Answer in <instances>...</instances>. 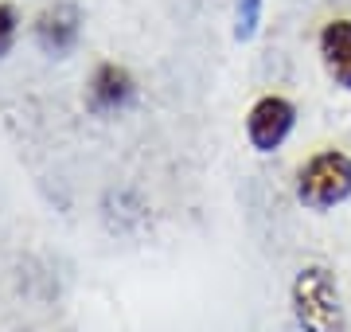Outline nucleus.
Wrapping results in <instances>:
<instances>
[{
    "label": "nucleus",
    "instance_id": "nucleus-1",
    "mask_svg": "<svg viewBox=\"0 0 351 332\" xmlns=\"http://www.w3.org/2000/svg\"><path fill=\"white\" fill-rule=\"evenodd\" d=\"M289 305L301 332H348V309L336 274L320 262L301 266L289 285Z\"/></svg>",
    "mask_w": 351,
    "mask_h": 332
},
{
    "label": "nucleus",
    "instance_id": "nucleus-2",
    "mask_svg": "<svg viewBox=\"0 0 351 332\" xmlns=\"http://www.w3.org/2000/svg\"><path fill=\"white\" fill-rule=\"evenodd\" d=\"M293 195L304 211H336L351 200V156L343 149H316L304 156L293 180Z\"/></svg>",
    "mask_w": 351,
    "mask_h": 332
},
{
    "label": "nucleus",
    "instance_id": "nucleus-3",
    "mask_svg": "<svg viewBox=\"0 0 351 332\" xmlns=\"http://www.w3.org/2000/svg\"><path fill=\"white\" fill-rule=\"evenodd\" d=\"M297 129V106L285 94H262L254 98V106L246 110V141L254 153H277Z\"/></svg>",
    "mask_w": 351,
    "mask_h": 332
},
{
    "label": "nucleus",
    "instance_id": "nucleus-4",
    "mask_svg": "<svg viewBox=\"0 0 351 332\" xmlns=\"http://www.w3.org/2000/svg\"><path fill=\"white\" fill-rule=\"evenodd\" d=\"M78 36H82V12H78V4H71V0L47 4V8L36 16V24H32L36 47L43 55H51V59H63V55L75 51Z\"/></svg>",
    "mask_w": 351,
    "mask_h": 332
},
{
    "label": "nucleus",
    "instance_id": "nucleus-5",
    "mask_svg": "<svg viewBox=\"0 0 351 332\" xmlns=\"http://www.w3.org/2000/svg\"><path fill=\"white\" fill-rule=\"evenodd\" d=\"M86 102L94 114H121L137 102V78L121 63H98L86 82Z\"/></svg>",
    "mask_w": 351,
    "mask_h": 332
},
{
    "label": "nucleus",
    "instance_id": "nucleus-6",
    "mask_svg": "<svg viewBox=\"0 0 351 332\" xmlns=\"http://www.w3.org/2000/svg\"><path fill=\"white\" fill-rule=\"evenodd\" d=\"M316 51H320V63H324V75L332 78V86L351 94V16H332L320 27Z\"/></svg>",
    "mask_w": 351,
    "mask_h": 332
},
{
    "label": "nucleus",
    "instance_id": "nucleus-7",
    "mask_svg": "<svg viewBox=\"0 0 351 332\" xmlns=\"http://www.w3.org/2000/svg\"><path fill=\"white\" fill-rule=\"evenodd\" d=\"M262 8H265V0H239V8H234V39H239V43L258 36V27H262Z\"/></svg>",
    "mask_w": 351,
    "mask_h": 332
},
{
    "label": "nucleus",
    "instance_id": "nucleus-8",
    "mask_svg": "<svg viewBox=\"0 0 351 332\" xmlns=\"http://www.w3.org/2000/svg\"><path fill=\"white\" fill-rule=\"evenodd\" d=\"M16 32H20V16H16L12 4H4V0H0V59L12 51Z\"/></svg>",
    "mask_w": 351,
    "mask_h": 332
}]
</instances>
